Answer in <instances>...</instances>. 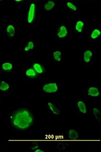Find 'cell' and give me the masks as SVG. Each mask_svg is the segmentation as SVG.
Returning a JSON list of instances; mask_svg holds the SVG:
<instances>
[{"instance_id":"14","label":"cell","mask_w":101,"mask_h":152,"mask_svg":"<svg viewBox=\"0 0 101 152\" xmlns=\"http://www.w3.org/2000/svg\"><path fill=\"white\" fill-rule=\"evenodd\" d=\"M25 74L27 77L30 79L36 78L38 75L33 68H29L27 69L25 71Z\"/></svg>"},{"instance_id":"17","label":"cell","mask_w":101,"mask_h":152,"mask_svg":"<svg viewBox=\"0 0 101 152\" xmlns=\"http://www.w3.org/2000/svg\"><path fill=\"white\" fill-rule=\"evenodd\" d=\"M77 107L80 113L82 114H86L87 112V108L84 102L82 101H79L77 102Z\"/></svg>"},{"instance_id":"15","label":"cell","mask_w":101,"mask_h":152,"mask_svg":"<svg viewBox=\"0 0 101 152\" xmlns=\"http://www.w3.org/2000/svg\"><path fill=\"white\" fill-rule=\"evenodd\" d=\"M6 31L9 37L11 38L15 37L16 35V28L15 26L12 24H10L7 26Z\"/></svg>"},{"instance_id":"12","label":"cell","mask_w":101,"mask_h":152,"mask_svg":"<svg viewBox=\"0 0 101 152\" xmlns=\"http://www.w3.org/2000/svg\"><path fill=\"white\" fill-rule=\"evenodd\" d=\"M12 86L10 84L5 81H2L0 83V91L4 93H8L11 91Z\"/></svg>"},{"instance_id":"10","label":"cell","mask_w":101,"mask_h":152,"mask_svg":"<svg viewBox=\"0 0 101 152\" xmlns=\"http://www.w3.org/2000/svg\"><path fill=\"white\" fill-rule=\"evenodd\" d=\"M36 5L34 3H31L28 13V22L31 24L34 22L35 18Z\"/></svg>"},{"instance_id":"7","label":"cell","mask_w":101,"mask_h":152,"mask_svg":"<svg viewBox=\"0 0 101 152\" xmlns=\"http://www.w3.org/2000/svg\"><path fill=\"white\" fill-rule=\"evenodd\" d=\"M89 40L91 42H98L100 40L101 31L98 27H91L88 30Z\"/></svg>"},{"instance_id":"23","label":"cell","mask_w":101,"mask_h":152,"mask_svg":"<svg viewBox=\"0 0 101 152\" xmlns=\"http://www.w3.org/2000/svg\"><path fill=\"white\" fill-rule=\"evenodd\" d=\"M38 147V145H33L31 147V149L32 150L36 149H37V148H39Z\"/></svg>"},{"instance_id":"20","label":"cell","mask_w":101,"mask_h":152,"mask_svg":"<svg viewBox=\"0 0 101 152\" xmlns=\"http://www.w3.org/2000/svg\"><path fill=\"white\" fill-rule=\"evenodd\" d=\"M68 137L72 140H77L78 139L79 134L78 132L74 129H70L69 132Z\"/></svg>"},{"instance_id":"3","label":"cell","mask_w":101,"mask_h":152,"mask_svg":"<svg viewBox=\"0 0 101 152\" xmlns=\"http://www.w3.org/2000/svg\"><path fill=\"white\" fill-rule=\"evenodd\" d=\"M87 27V24L84 19L82 18L81 14L76 15L75 18L72 28L71 30L77 34H82L85 32Z\"/></svg>"},{"instance_id":"2","label":"cell","mask_w":101,"mask_h":152,"mask_svg":"<svg viewBox=\"0 0 101 152\" xmlns=\"http://www.w3.org/2000/svg\"><path fill=\"white\" fill-rule=\"evenodd\" d=\"M71 31V26L68 22H59L57 23L55 28V37L60 40L67 39L69 38Z\"/></svg>"},{"instance_id":"25","label":"cell","mask_w":101,"mask_h":152,"mask_svg":"<svg viewBox=\"0 0 101 152\" xmlns=\"http://www.w3.org/2000/svg\"><path fill=\"white\" fill-rule=\"evenodd\" d=\"M0 120H1V115H0Z\"/></svg>"},{"instance_id":"4","label":"cell","mask_w":101,"mask_h":152,"mask_svg":"<svg viewBox=\"0 0 101 152\" xmlns=\"http://www.w3.org/2000/svg\"><path fill=\"white\" fill-rule=\"evenodd\" d=\"M64 6L69 13L75 14V15H80L81 12V7L79 3L74 0H66L63 1Z\"/></svg>"},{"instance_id":"24","label":"cell","mask_w":101,"mask_h":152,"mask_svg":"<svg viewBox=\"0 0 101 152\" xmlns=\"http://www.w3.org/2000/svg\"><path fill=\"white\" fill-rule=\"evenodd\" d=\"M35 152H43L44 151H43L41 149H37L36 150L34 151Z\"/></svg>"},{"instance_id":"21","label":"cell","mask_w":101,"mask_h":152,"mask_svg":"<svg viewBox=\"0 0 101 152\" xmlns=\"http://www.w3.org/2000/svg\"><path fill=\"white\" fill-rule=\"evenodd\" d=\"M93 114L94 116L98 121H100L101 120V113L100 110L97 108H94L93 109Z\"/></svg>"},{"instance_id":"5","label":"cell","mask_w":101,"mask_h":152,"mask_svg":"<svg viewBox=\"0 0 101 152\" xmlns=\"http://www.w3.org/2000/svg\"><path fill=\"white\" fill-rule=\"evenodd\" d=\"M61 90V83L59 82H48L42 87L43 91L48 94H57L60 92Z\"/></svg>"},{"instance_id":"9","label":"cell","mask_w":101,"mask_h":152,"mask_svg":"<svg viewBox=\"0 0 101 152\" xmlns=\"http://www.w3.org/2000/svg\"><path fill=\"white\" fill-rule=\"evenodd\" d=\"M63 53L61 48H54L50 51L51 56L56 62L60 63L62 60Z\"/></svg>"},{"instance_id":"6","label":"cell","mask_w":101,"mask_h":152,"mask_svg":"<svg viewBox=\"0 0 101 152\" xmlns=\"http://www.w3.org/2000/svg\"><path fill=\"white\" fill-rule=\"evenodd\" d=\"M94 58V52L93 49L86 48L84 49L81 54L82 61L85 65L88 66L93 63Z\"/></svg>"},{"instance_id":"16","label":"cell","mask_w":101,"mask_h":152,"mask_svg":"<svg viewBox=\"0 0 101 152\" xmlns=\"http://www.w3.org/2000/svg\"><path fill=\"white\" fill-rule=\"evenodd\" d=\"M33 68L38 75H42L45 72V68L40 63H34L33 65Z\"/></svg>"},{"instance_id":"1","label":"cell","mask_w":101,"mask_h":152,"mask_svg":"<svg viewBox=\"0 0 101 152\" xmlns=\"http://www.w3.org/2000/svg\"><path fill=\"white\" fill-rule=\"evenodd\" d=\"M11 124L15 129L25 130L31 127L34 121V115L28 109H20L13 112L9 116Z\"/></svg>"},{"instance_id":"22","label":"cell","mask_w":101,"mask_h":152,"mask_svg":"<svg viewBox=\"0 0 101 152\" xmlns=\"http://www.w3.org/2000/svg\"><path fill=\"white\" fill-rule=\"evenodd\" d=\"M57 148L59 150H61V151L64 150L66 148L65 144L64 143V142H61L58 144Z\"/></svg>"},{"instance_id":"19","label":"cell","mask_w":101,"mask_h":152,"mask_svg":"<svg viewBox=\"0 0 101 152\" xmlns=\"http://www.w3.org/2000/svg\"><path fill=\"white\" fill-rule=\"evenodd\" d=\"M48 106L50 110L53 113L54 115H59L61 113V112L60 110L57 108L53 103L51 102L48 103Z\"/></svg>"},{"instance_id":"8","label":"cell","mask_w":101,"mask_h":152,"mask_svg":"<svg viewBox=\"0 0 101 152\" xmlns=\"http://www.w3.org/2000/svg\"><path fill=\"white\" fill-rule=\"evenodd\" d=\"M85 92L88 96L92 99L98 98L100 96V92L98 87L95 86H89L85 90Z\"/></svg>"},{"instance_id":"18","label":"cell","mask_w":101,"mask_h":152,"mask_svg":"<svg viewBox=\"0 0 101 152\" xmlns=\"http://www.w3.org/2000/svg\"><path fill=\"white\" fill-rule=\"evenodd\" d=\"M35 48V44L34 42L30 41L28 42L24 48L23 50L26 53H29L34 50Z\"/></svg>"},{"instance_id":"11","label":"cell","mask_w":101,"mask_h":152,"mask_svg":"<svg viewBox=\"0 0 101 152\" xmlns=\"http://www.w3.org/2000/svg\"><path fill=\"white\" fill-rule=\"evenodd\" d=\"M56 4L55 1H48L44 5V9L48 13L53 12L55 11Z\"/></svg>"},{"instance_id":"13","label":"cell","mask_w":101,"mask_h":152,"mask_svg":"<svg viewBox=\"0 0 101 152\" xmlns=\"http://www.w3.org/2000/svg\"><path fill=\"white\" fill-rule=\"evenodd\" d=\"M14 64L10 62H5L2 63L1 67L3 71L6 72H12L14 69Z\"/></svg>"}]
</instances>
